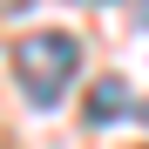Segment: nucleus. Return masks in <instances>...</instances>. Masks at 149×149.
<instances>
[{
    "mask_svg": "<svg viewBox=\"0 0 149 149\" xmlns=\"http://www.w3.org/2000/svg\"><path fill=\"white\" fill-rule=\"evenodd\" d=\"M74 68H81V41L74 34L41 27V34H20L14 41V81H20V95H27L34 109H54L61 102V88L74 81Z\"/></svg>",
    "mask_w": 149,
    "mask_h": 149,
    "instance_id": "f257e3e1",
    "label": "nucleus"
},
{
    "mask_svg": "<svg viewBox=\"0 0 149 149\" xmlns=\"http://www.w3.org/2000/svg\"><path fill=\"white\" fill-rule=\"evenodd\" d=\"M136 102H129V81H122V74H102V81L88 88V122L95 129H109V122H122Z\"/></svg>",
    "mask_w": 149,
    "mask_h": 149,
    "instance_id": "f03ea898",
    "label": "nucleus"
},
{
    "mask_svg": "<svg viewBox=\"0 0 149 149\" xmlns=\"http://www.w3.org/2000/svg\"><path fill=\"white\" fill-rule=\"evenodd\" d=\"M142 20H149V0H142Z\"/></svg>",
    "mask_w": 149,
    "mask_h": 149,
    "instance_id": "7ed1b4c3",
    "label": "nucleus"
},
{
    "mask_svg": "<svg viewBox=\"0 0 149 149\" xmlns=\"http://www.w3.org/2000/svg\"><path fill=\"white\" fill-rule=\"evenodd\" d=\"M142 122H149V102H142Z\"/></svg>",
    "mask_w": 149,
    "mask_h": 149,
    "instance_id": "20e7f679",
    "label": "nucleus"
}]
</instances>
